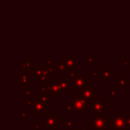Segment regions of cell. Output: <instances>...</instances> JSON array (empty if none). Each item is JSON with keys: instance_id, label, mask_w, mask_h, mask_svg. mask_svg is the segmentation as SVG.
<instances>
[{"instance_id": "8", "label": "cell", "mask_w": 130, "mask_h": 130, "mask_svg": "<svg viewBox=\"0 0 130 130\" xmlns=\"http://www.w3.org/2000/svg\"><path fill=\"white\" fill-rule=\"evenodd\" d=\"M48 112V104L43 103L38 99L35 100L34 105L32 107L33 116H45Z\"/></svg>"}, {"instance_id": "31", "label": "cell", "mask_w": 130, "mask_h": 130, "mask_svg": "<svg viewBox=\"0 0 130 130\" xmlns=\"http://www.w3.org/2000/svg\"><path fill=\"white\" fill-rule=\"evenodd\" d=\"M118 80H120V79H124V78H126V77L125 76V75H119V76L117 77Z\"/></svg>"}, {"instance_id": "20", "label": "cell", "mask_w": 130, "mask_h": 130, "mask_svg": "<svg viewBox=\"0 0 130 130\" xmlns=\"http://www.w3.org/2000/svg\"><path fill=\"white\" fill-rule=\"evenodd\" d=\"M24 94L26 96H31L33 94V88L32 87H27L24 88Z\"/></svg>"}, {"instance_id": "13", "label": "cell", "mask_w": 130, "mask_h": 130, "mask_svg": "<svg viewBox=\"0 0 130 130\" xmlns=\"http://www.w3.org/2000/svg\"><path fill=\"white\" fill-rule=\"evenodd\" d=\"M33 80L29 79L27 72H21V87H29V84H32Z\"/></svg>"}, {"instance_id": "25", "label": "cell", "mask_w": 130, "mask_h": 130, "mask_svg": "<svg viewBox=\"0 0 130 130\" xmlns=\"http://www.w3.org/2000/svg\"><path fill=\"white\" fill-rule=\"evenodd\" d=\"M20 119H22V120H27V119H29V114H28L26 111L22 112L20 115Z\"/></svg>"}, {"instance_id": "18", "label": "cell", "mask_w": 130, "mask_h": 130, "mask_svg": "<svg viewBox=\"0 0 130 130\" xmlns=\"http://www.w3.org/2000/svg\"><path fill=\"white\" fill-rule=\"evenodd\" d=\"M53 68L54 67H45V66H44V71H45V76L46 77L53 76V74H54V72Z\"/></svg>"}, {"instance_id": "32", "label": "cell", "mask_w": 130, "mask_h": 130, "mask_svg": "<svg viewBox=\"0 0 130 130\" xmlns=\"http://www.w3.org/2000/svg\"><path fill=\"white\" fill-rule=\"evenodd\" d=\"M78 130H89L88 127H84V128H78Z\"/></svg>"}, {"instance_id": "19", "label": "cell", "mask_w": 130, "mask_h": 130, "mask_svg": "<svg viewBox=\"0 0 130 130\" xmlns=\"http://www.w3.org/2000/svg\"><path fill=\"white\" fill-rule=\"evenodd\" d=\"M36 99H38V100H40L41 102H43V103L48 104V95H45V94H39V95L37 96Z\"/></svg>"}, {"instance_id": "26", "label": "cell", "mask_w": 130, "mask_h": 130, "mask_svg": "<svg viewBox=\"0 0 130 130\" xmlns=\"http://www.w3.org/2000/svg\"><path fill=\"white\" fill-rule=\"evenodd\" d=\"M53 65H54V61H53V60H50V59L45 60V67H54Z\"/></svg>"}, {"instance_id": "17", "label": "cell", "mask_w": 130, "mask_h": 130, "mask_svg": "<svg viewBox=\"0 0 130 130\" xmlns=\"http://www.w3.org/2000/svg\"><path fill=\"white\" fill-rule=\"evenodd\" d=\"M130 83V80L127 79V78H124V79H120L118 80V87H121V88H125L126 87V85Z\"/></svg>"}, {"instance_id": "11", "label": "cell", "mask_w": 130, "mask_h": 130, "mask_svg": "<svg viewBox=\"0 0 130 130\" xmlns=\"http://www.w3.org/2000/svg\"><path fill=\"white\" fill-rule=\"evenodd\" d=\"M61 94V90L58 85L54 83L49 84L48 89H47V94L52 96H60Z\"/></svg>"}, {"instance_id": "14", "label": "cell", "mask_w": 130, "mask_h": 130, "mask_svg": "<svg viewBox=\"0 0 130 130\" xmlns=\"http://www.w3.org/2000/svg\"><path fill=\"white\" fill-rule=\"evenodd\" d=\"M32 63L33 61L31 59H26L21 67V72L29 73V71H32Z\"/></svg>"}, {"instance_id": "29", "label": "cell", "mask_w": 130, "mask_h": 130, "mask_svg": "<svg viewBox=\"0 0 130 130\" xmlns=\"http://www.w3.org/2000/svg\"><path fill=\"white\" fill-rule=\"evenodd\" d=\"M65 110H66L67 112H71V111H73L72 107H71V105L70 104V103H68V104L65 105Z\"/></svg>"}, {"instance_id": "30", "label": "cell", "mask_w": 130, "mask_h": 130, "mask_svg": "<svg viewBox=\"0 0 130 130\" xmlns=\"http://www.w3.org/2000/svg\"><path fill=\"white\" fill-rule=\"evenodd\" d=\"M32 130H41V126L39 124H33Z\"/></svg>"}, {"instance_id": "16", "label": "cell", "mask_w": 130, "mask_h": 130, "mask_svg": "<svg viewBox=\"0 0 130 130\" xmlns=\"http://www.w3.org/2000/svg\"><path fill=\"white\" fill-rule=\"evenodd\" d=\"M85 59L87 61V62L88 63V66L90 68H92L94 66V64L98 62V61L94 58H93L92 56H89V55H85Z\"/></svg>"}, {"instance_id": "27", "label": "cell", "mask_w": 130, "mask_h": 130, "mask_svg": "<svg viewBox=\"0 0 130 130\" xmlns=\"http://www.w3.org/2000/svg\"><path fill=\"white\" fill-rule=\"evenodd\" d=\"M77 76H78V74H77V72L76 71H70V74H69V79H71V78H76Z\"/></svg>"}, {"instance_id": "4", "label": "cell", "mask_w": 130, "mask_h": 130, "mask_svg": "<svg viewBox=\"0 0 130 130\" xmlns=\"http://www.w3.org/2000/svg\"><path fill=\"white\" fill-rule=\"evenodd\" d=\"M69 103L72 107V110L74 112H83L87 108H88V102L87 99L81 95H74L72 96L69 101Z\"/></svg>"}, {"instance_id": "22", "label": "cell", "mask_w": 130, "mask_h": 130, "mask_svg": "<svg viewBox=\"0 0 130 130\" xmlns=\"http://www.w3.org/2000/svg\"><path fill=\"white\" fill-rule=\"evenodd\" d=\"M125 118H126V126L129 128L130 130V111L126 112V115H125Z\"/></svg>"}, {"instance_id": "5", "label": "cell", "mask_w": 130, "mask_h": 130, "mask_svg": "<svg viewBox=\"0 0 130 130\" xmlns=\"http://www.w3.org/2000/svg\"><path fill=\"white\" fill-rule=\"evenodd\" d=\"M89 111L94 114V117L105 116V100H95L88 103Z\"/></svg>"}, {"instance_id": "33", "label": "cell", "mask_w": 130, "mask_h": 130, "mask_svg": "<svg viewBox=\"0 0 130 130\" xmlns=\"http://www.w3.org/2000/svg\"><path fill=\"white\" fill-rule=\"evenodd\" d=\"M72 130H78V128H75L74 127V128H72Z\"/></svg>"}, {"instance_id": "34", "label": "cell", "mask_w": 130, "mask_h": 130, "mask_svg": "<svg viewBox=\"0 0 130 130\" xmlns=\"http://www.w3.org/2000/svg\"><path fill=\"white\" fill-rule=\"evenodd\" d=\"M128 68H129V70H130V65H129V67H128Z\"/></svg>"}, {"instance_id": "6", "label": "cell", "mask_w": 130, "mask_h": 130, "mask_svg": "<svg viewBox=\"0 0 130 130\" xmlns=\"http://www.w3.org/2000/svg\"><path fill=\"white\" fill-rule=\"evenodd\" d=\"M97 92H98V89L94 87V84L89 83L87 87L82 89L81 92L78 95L83 96L85 99L87 100L88 103H90V102L97 100Z\"/></svg>"}, {"instance_id": "3", "label": "cell", "mask_w": 130, "mask_h": 130, "mask_svg": "<svg viewBox=\"0 0 130 130\" xmlns=\"http://www.w3.org/2000/svg\"><path fill=\"white\" fill-rule=\"evenodd\" d=\"M109 127H111L113 130H126V118L119 111L116 116H110L109 118Z\"/></svg>"}, {"instance_id": "1", "label": "cell", "mask_w": 130, "mask_h": 130, "mask_svg": "<svg viewBox=\"0 0 130 130\" xmlns=\"http://www.w3.org/2000/svg\"><path fill=\"white\" fill-rule=\"evenodd\" d=\"M61 117L57 115L56 112H50L44 116V119L40 121L42 125H44V127L47 128L48 130H54L58 125L61 124Z\"/></svg>"}, {"instance_id": "23", "label": "cell", "mask_w": 130, "mask_h": 130, "mask_svg": "<svg viewBox=\"0 0 130 130\" xmlns=\"http://www.w3.org/2000/svg\"><path fill=\"white\" fill-rule=\"evenodd\" d=\"M121 65H122V67H129V65H130V60L122 59V60H121Z\"/></svg>"}, {"instance_id": "28", "label": "cell", "mask_w": 130, "mask_h": 130, "mask_svg": "<svg viewBox=\"0 0 130 130\" xmlns=\"http://www.w3.org/2000/svg\"><path fill=\"white\" fill-rule=\"evenodd\" d=\"M89 76H92L93 78L96 80L98 78V73L96 72V71H90V72H89Z\"/></svg>"}, {"instance_id": "24", "label": "cell", "mask_w": 130, "mask_h": 130, "mask_svg": "<svg viewBox=\"0 0 130 130\" xmlns=\"http://www.w3.org/2000/svg\"><path fill=\"white\" fill-rule=\"evenodd\" d=\"M73 124H74V121L73 120H69V119L65 120V126H66V128H71L73 126Z\"/></svg>"}, {"instance_id": "7", "label": "cell", "mask_w": 130, "mask_h": 130, "mask_svg": "<svg viewBox=\"0 0 130 130\" xmlns=\"http://www.w3.org/2000/svg\"><path fill=\"white\" fill-rule=\"evenodd\" d=\"M89 126L93 130H106L109 127V120L105 117H94L89 120Z\"/></svg>"}, {"instance_id": "15", "label": "cell", "mask_w": 130, "mask_h": 130, "mask_svg": "<svg viewBox=\"0 0 130 130\" xmlns=\"http://www.w3.org/2000/svg\"><path fill=\"white\" fill-rule=\"evenodd\" d=\"M109 92H110V95H109V99L113 101V100H118V88L117 87H110L109 88Z\"/></svg>"}, {"instance_id": "9", "label": "cell", "mask_w": 130, "mask_h": 130, "mask_svg": "<svg viewBox=\"0 0 130 130\" xmlns=\"http://www.w3.org/2000/svg\"><path fill=\"white\" fill-rule=\"evenodd\" d=\"M77 55H66L63 59H61V63L66 68L67 71H71L73 68L77 67Z\"/></svg>"}, {"instance_id": "10", "label": "cell", "mask_w": 130, "mask_h": 130, "mask_svg": "<svg viewBox=\"0 0 130 130\" xmlns=\"http://www.w3.org/2000/svg\"><path fill=\"white\" fill-rule=\"evenodd\" d=\"M53 83L56 84L60 87L61 92L64 91V92H68L71 88V85H70L69 79H62V78H60V79H54L53 80Z\"/></svg>"}, {"instance_id": "21", "label": "cell", "mask_w": 130, "mask_h": 130, "mask_svg": "<svg viewBox=\"0 0 130 130\" xmlns=\"http://www.w3.org/2000/svg\"><path fill=\"white\" fill-rule=\"evenodd\" d=\"M35 103V100H25L24 101V107L28 108V107H33Z\"/></svg>"}, {"instance_id": "2", "label": "cell", "mask_w": 130, "mask_h": 130, "mask_svg": "<svg viewBox=\"0 0 130 130\" xmlns=\"http://www.w3.org/2000/svg\"><path fill=\"white\" fill-rule=\"evenodd\" d=\"M89 78L90 77L88 75H80V76H77L74 78L69 79L71 89L74 92H76L77 94H78L81 92L82 89L89 84Z\"/></svg>"}, {"instance_id": "12", "label": "cell", "mask_w": 130, "mask_h": 130, "mask_svg": "<svg viewBox=\"0 0 130 130\" xmlns=\"http://www.w3.org/2000/svg\"><path fill=\"white\" fill-rule=\"evenodd\" d=\"M101 78L103 80L113 79V72L110 71L109 67H103L101 69Z\"/></svg>"}]
</instances>
